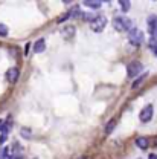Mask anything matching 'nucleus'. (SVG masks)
I'll use <instances>...</instances> for the list:
<instances>
[{
  "mask_svg": "<svg viewBox=\"0 0 157 159\" xmlns=\"http://www.w3.org/2000/svg\"><path fill=\"white\" fill-rule=\"evenodd\" d=\"M113 26H115L116 31H128L130 32L133 29L131 28V20L128 17H116L113 20Z\"/></svg>",
  "mask_w": 157,
  "mask_h": 159,
  "instance_id": "obj_1",
  "label": "nucleus"
},
{
  "mask_svg": "<svg viewBox=\"0 0 157 159\" xmlns=\"http://www.w3.org/2000/svg\"><path fill=\"white\" fill-rule=\"evenodd\" d=\"M128 40H130L131 44L140 46V44L143 43V32H142L140 29H137V28H133V29L128 32Z\"/></svg>",
  "mask_w": 157,
  "mask_h": 159,
  "instance_id": "obj_2",
  "label": "nucleus"
},
{
  "mask_svg": "<svg viewBox=\"0 0 157 159\" xmlns=\"http://www.w3.org/2000/svg\"><path fill=\"white\" fill-rule=\"evenodd\" d=\"M105 25H107V19H105L104 16H96V19L90 23L92 31H95V32H101V31H104Z\"/></svg>",
  "mask_w": 157,
  "mask_h": 159,
  "instance_id": "obj_3",
  "label": "nucleus"
},
{
  "mask_svg": "<svg viewBox=\"0 0 157 159\" xmlns=\"http://www.w3.org/2000/svg\"><path fill=\"white\" fill-rule=\"evenodd\" d=\"M142 69H143V66H142V63H139V61H133V63H130L128 64V67H127V74H128V77H137L139 74L142 72Z\"/></svg>",
  "mask_w": 157,
  "mask_h": 159,
  "instance_id": "obj_4",
  "label": "nucleus"
},
{
  "mask_svg": "<svg viewBox=\"0 0 157 159\" xmlns=\"http://www.w3.org/2000/svg\"><path fill=\"white\" fill-rule=\"evenodd\" d=\"M153 112H154V109H153L151 104L145 106V107L140 110V113H139L140 121H142V122H148V121H151V118H153Z\"/></svg>",
  "mask_w": 157,
  "mask_h": 159,
  "instance_id": "obj_5",
  "label": "nucleus"
},
{
  "mask_svg": "<svg viewBox=\"0 0 157 159\" xmlns=\"http://www.w3.org/2000/svg\"><path fill=\"white\" fill-rule=\"evenodd\" d=\"M6 78H8V81H11V83L17 81V78H19V69L17 67H9L8 72H6Z\"/></svg>",
  "mask_w": 157,
  "mask_h": 159,
  "instance_id": "obj_6",
  "label": "nucleus"
},
{
  "mask_svg": "<svg viewBox=\"0 0 157 159\" xmlns=\"http://www.w3.org/2000/svg\"><path fill=\"white\" fill-rule=\"evenodd\" d=\"M73 34H75V28H73V26H66V28L61 31V35H63L66 40L72 39V37H73Z\"/></svg>",
  "mask_w": 157,
  "mask_h": 159,
  "instance_id": "obj_7",
  "label": "nucleus"
},
{
  "mask_svg": "<svg viewBox=\"0 0 157 159\" xmlns=\"http://www.w3.org/2000/svg\"><path fill=\"white\" fill-rule=\"evenodd\" d=\"M136 145H137L139 148L145 150V148H148V145H150V141H148L146 138H143V136H140V138L136 139Z\"/></svg>",
  "mask_w": 157,
  "mask_h": 159,
  "instance_id": "obj_8",
  "label": "nucleus"
},
{
  "mask_svg": "<svg viewBox=\"0 0 157 159\" xmlns=\"http://www.w3.org/2000/svg\"><path fill=\"white\" fill-rule=\"evenodd\" d=\"M46 49V41L41 39L38 40V41H35V44H34V51L37 52V54H40V52H43Z\"/></svg>",
  "mask_w": 157,
  "mask_h": 159,
  "instance_id": "obj_9",
  "label": "nucleus"
},
{
  "mask_svg": "<svg viewBox=\"0 0 157 159\" xmlns=\"http://www.w3.org/2000/svg\"><path fill=\"white\" fill-rule=\"evenodd\" d=\"M84 5H85V6H89V8L96 9V8H101V6H102V2H99V0H85V2H84Z\"/></svg>",
  "mask_w": 157,
  "mask_h": 159,
  "instance_id": "obj_10",
  "label": "nucleus"
},
{
  "mask_svg": "<svg viewBox=\"0 0 157 159\" xmlns=\"http://www.w3.org/2000/svg\"><path fill=\"white\" fill-rule=\"evenodd\" d=\"M119 5H120V8H122V11H124V12H127V11L130 9V6H131V3H130L128 0H120V2H119Z\"/></svg>",
  "mask_w": 157,
  "mask_h": 159,
  "instance_id": "obj_11",
  "label": "nucleus"
},
{
  "mask_svg": "<svg viewBox=\"0 0 157 159\" xmlns=\"http://www.w3.org/2000/svg\"><path fill=\"white\" fill-rule=\"evenodd\" d=\"M8 35V26L0 23V37H6Z\"/></svg>",
  "mask_w": 157,
  "mask_h": 159,
  "instance_id": "obj_12",
  "label": "nucleus"
},
{
  "mask_svg": "<svg viewBox=\"0 0 157 159\" xmlns=\"http://www.w3.org/2000/svg\"><path fill=\"white\" fill-rule=\"evenodd\" d=\"M115 125H116V122H115V121H110V122L107 124V127H105V133H111L113 129H115Z\"/></svg>",
  "mask_w": 157,
  "mask_h": 159,
  "instance_id": "obj_13",
  "label": "nucleus"
},
{
  "mask_svg": "<svg viewBox=\"0 0 157 159\" xmlns=\"http://www.w3.org/2000/svg\"><path fill=\"white\" fill-rule=\"evenodd\" d=\"M0 159H9V155H8V148H3L0 152Z\"/></svg>",
  "mask_w": 157,
  "mask_h": 159,
  "instance_id": "obj_14",
  "label": "nucleus"
},
{
  "mask_svg": "<svg viewBox=\"0 0 157 159\" xmlns=\"http://www.w3.org/2000/svg\"><path fill=\"white\" fill-rule=\"evenodd\" d=\"M69 17H70V12H66L64 16H61V17L58 19V23H63V21H66V20L69 19Z\"/></svg>",
  "mask_w": 157,
  "mask_h": 159,
  "instance_id": "obj_15",
  "label": "nucleus"
},
{
  "mask_svg": "<svg viewBox=\"0 0 157 159\" xmlns=\"http://www.w3.org/2000/svg\"><path fill=\"white\" fill-rule=\"evenodd\" d=\"M21 136H23V138L31 136V130H29V129H28V130H26V129H21Z\"/></svg>",
  "mask_w": 157,
  "mask_h": 159,
  "instance_id": "obj_16",
  "label": "nucleus"
},
{
  "mask_svg": "<svg viewBox=\"0 0 157 159\" xmlns=\"http://www.w3.org/2000/svg\"><path fill=\"white\" fill-rule=\"evenodd\" d=\"M145 77H146V75H142V77H140V78H139L137 81H134V83H133V87H137L139 84H140V83H142V81L145 80Z\"/></svg>",
  "mask_w": 157,
  "mask_h": 159,
  "instance_id": "obj_17",
  "label": "nucleus"
},
{
  "mask_svg": "<svg viewBox=\"0 0 157 159\" xmlns=\"http://www.w3.org/2000/svg\"><path fill=\"white\" fill-rule=\"evenodd\" d=\"M5 139H6V135H2V138H0V142L3 144V142H5Z\"/></svg>",
  "mask_w": 157,
  "mask_h": 159,
  "instance_id": "obj_18",
  "label": "nucleus"
},
{
  "mask_svg": "<svg viewBox=\"0 0 157 159\" xmlns=\"http://www.w3.org/2000/svg\"><path fill=\"white\" fill-rule=\"evenodd\" d=\"M14 159H23V158H14Z\"/></svg>",
  "mask_w": 157,
  "mask_h": 159,
  "instance_id": "obj_19",
  "label": "nucleus"
}]
</instances>
